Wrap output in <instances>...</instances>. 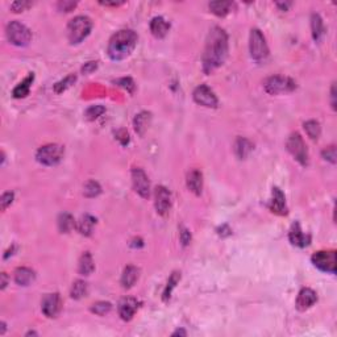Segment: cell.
<instances>
[{"label": "cell", "mask_w": 337, "mask_h": 337, "mask_svg": "<svg viewBox=\"0 0 337 337\" xmlns=\"http://www.w3.org/2000/svg\"><path fill=\"white\" fill-rule=\"evenodd\" d=\"M312 263L319 270L329 274L336 273V252L335 250H320L312 256Z\"/></svg>", "instance_id": "9c48e42d"}, {"label": "cell", "mask_w": 337, "mask_h": 337, "mask_svg": "<svg viewBox=\"0 0 337 337\" xmlns=\"http://www.w3.org/2000/svg\"><path fill=\"white\" fill-rule=\"evenodd\" d=\"M286 147H287V150L291 153V155L299 164L303 165V166L308 165V150H307L306 144L303 141L300 134L297 133V132L290 134V137L286 142Z\"/></svg>", "instance_id": "52a82bcc"}, {"label": "cell", "mask_w": 337, "mask_h": 337, "mask_svg": "<svg viewBox=\"0 0 337 337\" xmlns=\"http://www.w3.org/2000/svg\"><path fill=\"white\" fill-rule=\"evenodd\" d=\"M179 281H181V273L174 271L173 274L170 275V278H168V286H166V288H165L164 300H168V299H170V295H171L173 290L175 288V286H177V283L179 282Z\"/></svg>", "instance_id": "1f68e13d"}, {"label": "cell", "mask_w": 337, "mask_h": 337, "mask_svg": "<svg viewBox=\"0 0 337 337\" xmlns=\"http://www.w3.org/2000/svg\"><path fill=\"white\" fill-rule=\"evenodd\" d=\"M4 332H5V324L4 323H1V335H4Z\"/></svg>", "instance_id": "f907efd6"}, {"label": "cell", "mask_w": 337, "mask_h": 337, "mask_svg": "<svg viewBox=\"0 0 337 337\" xmlns=\"http://www.w3.org/2000/svg\"><path fill=\"white\" fill-rule=\"evenodd\" d=\"M304 131L306 133L308 134V137L312 138V140H318L321 133V128H320V124L315 120H310V121H306L304 123Z\"/></svg>", "instance_id": "4dcf8cb0"}, {"label": "cell", "mask_w": 337, "mask_h": 337, "mask_svg": "<svg viewBox=\"0 0 337 337\" xmlns=\"http://www.w3.org/2000/svg\"><path fill=\"white\" fill-rule=\"evenodd\" d=\"M87 293H89V286H87V283H86L84 281L78 280L73 283V287H71L70 293L73 299H76V300H78V299H82V298H84L87 295Z\"/></svg>", "instance_id": "f546056e"}, {"label": "cell", "mask_w": 337, "mask_h": 337, "mask_svg": "<svg viewBox=\"0 0 337 337\" xmlns=\"http://www.w3.org/2000/svg\"><path fill=\"white\" fill-rule=\"evenodd\" d=\"M265 90H266L267 94L270 95H277V94L281 93H290L293 91L297 87V84L293 79H290L287 76H281V75H274L267 78L265 80Z\"/></svg>", "instance_id": "ba28073f"}, {"label": "cell", "mask_w": 337, "mask_h": 337, "mask_svg": "<svg viewBox=\"0 0 337 337\" xmlns=\"http://www.w3.org/2000/svg\"><path fill=\"white\" fill-rule=\"evenodd\" d=\"M7 283H8V280H7V274H5V273H3V274H1V290H4L5 286H7Z\"/></svg>", "instance_id": "7dc6e473"}, {"label": "cell", "mask_w": 337, "mask_h": 337, "mask_svg": "<svg viewBox=\"0 0 337 337\" xmlns=\"http://www.w3.org/2000/svg\"><path fill=\"white\" fill-rule=\"evenodd\" d=\"M288 239H290L291 244L295 245V246H299V248H304V246L310 244V236L303 233L299 223H294L291 229H290V233H288Z\"/></svg>", "instance_id": "2e32d148"}, {"label": "cell", "mask_w": 337, "mask_h": 337, "mask_svg": "<svg viewBox=\"0 0 337 337\" xmlns=\"http://www.w3.org/2000/svg\"><path fill=\"white\" fill-rule=\"evenodd\" d=\"M93 21L87 16H76L71 19L67 25V37L71 44H79L90 35Z\"/></svg>", "instance_id": "3957f363"}, {"label": "cell", "mask_w": 337, "mask_h": 337, "mask_svg": "<svg viewBox=\"0 0 337 337\" xmlns=\"http://www.w3.org/2000/svg\"><path fill=\"white\" fill-rule=\"evenodd\" d=\"M96 69H98V62H87L84 63V66L82 67V71H83L84 74H90V73H93Z\"/></svg>", "instance_id": "ee69618b"}, {"label": "cell", "mask_w": 337, "mask_h": 337, "mask_svg": "<svg viewBox=\"0 0 337 337\" xmlns=\"http://www.w3.org/2000/svg\"><path fill=\"white\" fill-rule=\"evenodd\" d=\"M154 206L157 213L161 216L168 215L171 208V194L170 191L164 186H158L154 192Z\"/></svg>", "instance_id": "7c38bea8"}, {"label": "cell", "mask_w": 337, "mask_h": 337, "mask_svg": "<svg viewBox=\"0 0 337 337\" xmlns=\"http://www.w3.org/2000/svg\"><path fill=\"white\" fill-rule=\"evenodd\" d=\"M150 119L151 116L149 112H141V113L136 115V117H134L133 120L134 131H136L140 136H142V134L145 133V131H147L148 127H149V123H150Z\"/></svg>", "instance_id": "484cf974"}, {"label": "cell", "mask_w": 337, "mask_h": 337, "mask_svg": "<svg viewBox=\"0 0 337 337\" xmlns=\"http://www.w3.org/2000/svg\"><path fill=\"white\" fill-rule=\"evenodd\" d=\"M138 308V302L134 298H124L119 303V315L125 321L132 320Z\"/></svg>", "instance_id": "5bb4252c"}, {"label": "cell", "mask_w": 337, "mask_h": 337, "mask_svg": "<svg viewBox=\"0 0 337 337\" xmlns=\"http://www.w3.org/2000/svg\"><path fill=\"white\" fill-rule=\"evenodd\" d=\"M138 277H140V270L133 265H128L123 271L121 275V284L124 288H131L136 282H137Z\"/></svg>", "instance_id": "ffe728a7"}, {"label": "cell", "mask_w": 337, "mask_h": 337, "mask_svg": "<svg viewBox=\"0 0 337 337\" xmlns=\"http://www.w3.org/2000/svg\"><path fill=\"white\" fill-rule=\"evenodd\" d=\"M61 297L59 294H48L46 297L42 299V304H41V310L44 312V315L46 318H56L61 311Z\"/></svg>", "instance_id": "4fadbf2b"}, {"label": "cell", "mask_w": 337, "mask_h": 337, "mask_svg": "<svg viewBox=\"0 0 337 337\" xmlns=\"http://www.w3.org/2000/svg\"><path fill=\"white\" fill-rule=\"evenodd\" d=\"M116 138L119 140L120 142H121V145H127L129 142V134L128 132L125 131V129H120V131H117L116 132Z\"/></svg>", "instance_id": "b9f144b4"}, {"label": "cell", "mask_w": 337, "mask_h": 337, "mask_svg": "<svg viewBox=\"0 0 337 337\" xmlns=\"http://www.w3.org/2000/svg\"><path fill=\"white\" fill-rule=\"evenodd\" d=\"M311 31H312V37L316 42H319L324 36V22L318 14H314L311 16Z\"/></svg>", "instance_id": "603a6c76"}, {"label": "cell", "mask_w": 337, "mask_h": 337, "mask_svg": "<svg viewBox=\"0 0 337 337\" xmlns=\"http://www.w3.org/2000/svg\"><path fill=\"white\" fill-rule=\"evenodd\" d=\"M35 271L29 267H19L15 271V282L20 286H28L35 281Z\"/></svg>", "instance_id": "7402d4cb"}, {"label": "cell", "mask_w": 337, "mask_h": 337, "mask_svg": "<svg viewBox=\"0 0 337 337\" xmlns=\"http://www.w3.org/2000/svg\"><path fill=\"white\" fill-rule=\"evenodd\" d=\"M168 29H170V24H168L164 18L157 16L150 21V31L154 37L157 38H162L168 35Z\"/></svg>", "instance_id": "d6986e66"}, {"label": "cell", "mask_w": 337, "mask_h": 337, "mask_svg": "<svg viewBox=\"0 0 337 337\" xmlns=\"http://www.w3.org/2000/svg\"><path fill=\"white\" fill-rule=\"evenodd\" d=\"M270 209L273 212L278 213V215H286L287 213L286 198H284V194L278 187L273 188V199H271L270 203Z\"/></svg>", "instance_id": "e0dca14e"}, {"label": "cell", "mask_w": 337, "mask_h": 337, "mask_svg": "<svg viewBox=\"0 0 337 337\" xmlns=\"http://www.w3.org/2000/svg\"><path fill=\"white\" fill-rule=\"evenodd\" d=\"M14 192H4L3 195H1V199H0V207H1V211H5V209L8 208L9 206L12 204V202H14Z\"/></svg>", "instance_id": "8d00e7d4"}, {"label": "cell", "mask_w": 337, "mask_h": 337, "mask_svg": "<svg viewBox=\"0 0 337 337\" xmlns=\"http://www.w3.org/2000/svg\"><path fill=\"white\" fill-rule=\"evenodd\" d=\"M277 5H278V7H281V8H282V11H286V9H287L288 7L291 5V3H277Z\"/></svg>", "instance_id": "c3c4849f"}, {"label": "cell", "mask_w": 337, "mask_h": 337, "mask_svg": "<svg viewBox=\"0 0 337 337\" xmlns=\"http://www.w3.org/2000/svg\"><path fill=\"white\" fill-rule=\"evenodd\" d=\"M249 49H250V56L256 62H265L266 58L269 57V48H267L266 40L260 29H252V32H250Z\"/></svg>", "instance_id": "277c9868"}, {"label": "cell", "mask_w": 337, "mask_h": 337, "mask_svg": "<svg viewBox=\"0 0 337 337\" xmlns=\"http://www.w3.org/2000/svg\"><path fill=\"white\" fill-rule=\"evenodd\" d=\"M335 84L332 86V90H331V98H332V107H333V110L336 108V102H335V98H336V91H335Z\"/></svg>", "instance_id": "bcb514c9"}, {"label": "cell", "mask_w": 337, "mask_h": 337, "mask_svg": "<svg viewBox=\"0 0 337 337\" xmlns=\"http://www.w3.org/2000/svg\"><path fill=\"white\" fill-rule=\"evenodd\" d=\"M228 56V36L220 27L212 28L207 37L203 53V70L211 74L220 67Z\"/></svg>", "instance_id": "6da1fadb"}, {"label": "cell", "mask_w": 337, "mask_h": 337, "mask_svg": "<svg viewBox=\"0 0 337 337\" xmlns=\"http://www.w3.org/2000/svg\"><path fill=\"white\" fill-rule=\"evenodd\" d=\"M31 5V1H15V3H12V5H11V9H12L14 12H22V11L29 8Z\"/></svg>", "instance_id": "60d3db41"}, {"label": "cell", "mask_w": 337, "mask_h": 337, "mask_svg": "<svg viewBox=\"0 0 337 337\" xmlns=\"http://www.w3.org/2000/svg\"><path fill=\"white\" fill-rule=\"evenodd\" d=\"M112 308V304L110 302H98L94 303L93 307H91V311H93L95 315L104 316L106 314H108Z\"/></svg>", "instance_id": "d590c367"}, {"label": "cell", "mask_w": 337, "mask_h": 337, "mask_svg": "<svg viewBox=\"0 0 337 337\" xmlns=\"http://www.w3.org/2000/svg\"><path fill=\"white\" fill-rule=\"evenodd\" d=\"M75 80H76L75 74H71V75L66 76V78L61 80V82H58V83L54 84V91H56L57 94L63 93V91H66L69 87H71L73 84L75 83Z\"/></svg>", "instance_id": "836d02e7"}, {"label": "cell", "mask_w": 337, "mask_h": 337, "mask_svg": "<svg viewBox=\"0 0 337 337\" xmlns=\"http://www.w3.org/2000/svg\"><path fill=\"white\" fill-rule=\"evenodd\" d=\"M187 187L188 190L192 191L196 195H200L202 194V190H203V174L200 173L199 170H191L190 173L187 174Z\"/></svg>", "instance_id": "ac0fdd59"}, {"label": "cell", "mask_w": 337, "mask_h": 337, "mask_svg": "<svg viewBox=\"0 0 337 337\" xmlns=\"http://www.w3.org/2000/svg\"><path fill=\"white\" fill-rule=\"evenodd\" d=\"M100 4L108 5V7H117V5L124 4V1H100Z\"/></svg>", "instance_id": "f6af8a7d"}, {"label": "cell", "mask_w": 337, "mask_h": 337, "mask_svg": "<svg viewBox=\"0 0 337 337\" xmlns=\"http://www.w3.org/2000/svg\"><path fill=\"white\" fill-rule=\"evenodd\" d=\"M5 33H7V38L9 42L16 46H27L31 42V31L21 22L11 21L7 25Z\"/></svg>", "instance_id": "8992f818"}, {"label": "cell", "mask_w": 337, "mask_h": 337, "mask_svg": "<svg viewBox=\"0 0 337 337\" xmlns=\"http://www.w3.org/2000/svg\"><path fill=\"white\" fill-rule=\"evenodd\" d=\"M63 154H65L63 147L58 145V144H49V145H45V147L38 149L36 158L40 164L45 165V166H56L62 161Z\"/></svg>", "instance_id": "5b68a950"}, {"label": "cell", "mask_w": 337, "mask_h": 337, "mask_svg": "<svg viewBox=\"0 0 337 337\" xmlns=\"http://www.w3.org/2000/svg\"><path fill=\"white\" fill-rule=\"evenodd\" d=\"M100 192H102V187H100V185L98 182H95V181H89L83 187V194L87 198H95Z\"/></svg>", "instance_id": "d6a6232c"}, {"label": "cell", "mask_w": 337, "mask_h": 337, "mask_svg": "<svg viewBox=\"0 0 337 337\" xmlns=\"http://www.w3.org/2000/svg\"><path fill=\"white\" fill-rule=\"evenodd\" d=\"M116 84L121 86L123 89L128 90L129 93H133L134 90V82L132 78H120V79L115 80Z\"/></svg>", "instance_id": "74e56055"}, {"label": "cell", "mask_w": 337, "mask_h": 337, "mask_svg": "<svg viewBox=\"0 0 337 337\" xmlns=\"http://www.w3.org/2000/svg\"><path fill=\"white\" fill-rule=\"evenodd\" d=\"M181 241L185 246L191 243V233L186 228H181Z\"/></svg>", "instance_id": "7bdbcfd3"}, {"label": "cell", "mask_w": 337, "mask_h": 337, "mask_svg": "<svg viewBox=\"0 0 337 337\" xmlns=\"http://www.w3.org/2000/svg\"><path fill=\"white\" fill-rule=\"evenodd\" d=\"M323 158L325 161H329L331 164H336V148L333 147H328L327 149L323 150Z\"/></svg>", "instance_id": "f35d334b"}, {"label": "cell", "mask_w": 337, "mask_h": 337, "mask_svg": "<svg viewBox=\"0 0 337 337\" xmlns=\"http://www.w3.org/2000/svg\"><path fill=\"white\" fill-rule=\"evenodd\" d=\"M94 269H95V265H94V260L91 257V254H90V252H84L79 260L78 270L82 275H90L94 271Z\"/></svg>", "instance_id": "83f0119b"}, {"label": "cell", "mask_w": 337, "mask_h": 337, "mask_svg": "<svg viewBox=\"0 0 337 337\" xmlns=\"http://www.w3.org/2000/svg\"><path fill=\"white\" fill-rule=\"evenodd\" d=\"M75 226V222H74V218L71 216L70 213L63 212L59 215L58 218V228L62 233H69L70 231H73V228Z\"/></svg>", "instance_id": "f1b7e54d"}, {"label": "cell", "mask_w": 337, "mask_h": 337, "mask_svg": "<svg viewBox=\"0 0 337 337\" xmlns=\"http://www.w3.org/2000/svg\"><path fill=\"white\" fill-rule=\"evenodd\" d=\"M75 7L76 1H71V0H63V1L58 3V8H59V11H63V12H70Z\"/></svg>", "instance_id": "ab89813d"}, {"label": "cell", "mask_w": 337, "mask_h": 337, "mask_svg": "<svg viewBox=\"0 0 337 337\" xmlns=\"http://www.w3.org/2000/svg\"><path fill=\"white\" fill-rule=\"evenodd\" d=\"M194 100L200 106L208 107V108H216L219 103L215 93L206 84H200L196 87L194 91Z\"/></svg>", "instance_id": "8fae6325"}, {"label": "cell", "mask_w": 337, "mask_h": 337, "mask_svg": "<svg viewBox=\"0 0 337 337\" xmlns=\"http://www.w3.org/2000/svg\"><path fill=\"white\" fill-rule=\"evenodd\" d=\"M137 44V35L131 29H121L112 36L107 53L113 61H121L133 52Z\"/></svg>", "instance_id": "7a4b0ae2"}, {"label": "cell", "mask_w": 337, "mask_h": 337, "mask_svg": "<svg viewBox=\"0 0 337 337\" xmlns=\"http://www.w3.org/2000/svg\"><path fill=\"white\" fill-rule=\"evenodd\" d=\"M104 112H106V108L98 104V106H91L90 108H87V111L84 112V116L87 120L93 121V120L98 119L99 116H102Z\"/></svg>", "instance_id": "e575fe53"}, {"label": "cell", "mask_w": 337, "mask_h": 337, "mask_svg": "<svg viewBox=\"0 0 337 337\" xmlns=\"http://www.w3.org/2000/svg\"><path fill=\"white\" fill-rule=\"evenodd\" d=\"M318 302V295L311 288H302L297 299V308L299 311H306Z\"/></svg>", "instance_id": "9a60e30c"}, {"label": "cell", "mask_w": 337, "mask_h": 337, "mask_svg": "<svg viewBox=\"0 0 337 337\" xmlns=\"http://www.w3.org/2000/svg\"><path fill=\"white\" fill-rule=\"evenodd\" d=\"M132 182L138 195L147 199L150 195V181L145 174V171L140 168H134L132 170Z\"/></svg>", "instance_id": "30bf717a"}, {"label": "cell", "mask_w": 337, "mask_h": 337, "mask_svg": "<svg viewBox=\"0 0 337 337\" xmlns=\"http://www.w3.org/2000/svg\"><path fill=\"white\" fill-rule=\"evenodd\" d=\"M233 5L235 4L232 1H211L208 7L212 14H215L216 16H220V18H224L231 12Z\"/></svg>", "instance_id": "cb8c5ba5"}, {"label": "cell", "mask_w": 337, "mask_h": 337, "mask_svg": "<svg viewBox=\"0 0 337 337\" xmlns=\"http://www.w3.org/2000/svg\"><path fill=\"white\" fill-rule=\"evenodd\" d=\"M253 145L252 142L246 140V138L239 137L235 142V153L240 160H244L248 157V154L252 151Z\"/></svg>", "instance_id": "d4e9b609"}, {"label": "cell", "mask_w": 337, "mask_h": 337, "mask_svg": "<svg viewBox=\"0 0 337 337\" xmlns=\"http://www.w3.org/2000/svg\"><path fill=\"white\" fill-rule=\"evenodd\" d=\"M96 224V219L91 215H83L76 223V229L79 231L80 235L91 236L94 232V226Z\"/></svg>", "instance_id": "44dd1931"}, {"label": "cell", "mask_w": 337, "mask_h": 337, "mask_svg": "<svg viewBox=\"0 0 337 337\" xmlns=\"http://www.w3.org/2000/svg\"><path fill=\"white\" fill-rule=\"evenodd\" d=\"M178 335H182V336H186V331H183V329H178V331H175V332L173 333V336H178Z\"/></svg>", "instance_id": "681fc988"}, {"label": "cell", "mask_w": 337, "mask_h": 337, "mask_svg": "<svg viewBox=\"0 0 337 337\" xmlns=\"http://www.w3.org/2000/svg\"><path fill=\"white\" fill-rule=\"evenodd\" d=\"M33 80H35V75H33V73H31L25 79L22 80V82H20V83L15 87L14 90L15 98H18V99L25 98L28 94H29V90H31V86L32 83H33Z\"/></svg>", "instance_id": "4316f807"}]
</instances>
